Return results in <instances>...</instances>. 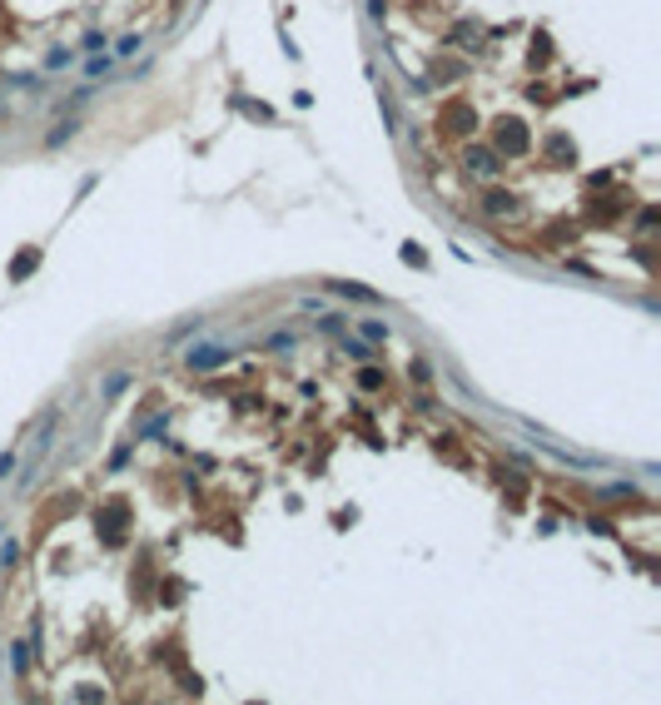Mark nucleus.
<instances>
[{"mask_svg":"<svg viewBox=\"0 0 661 705\" xmlns=\"http://www.w3.org/2000/svg\"><path fill=\"white\" fill-rule=\"evenodd\" d=\"M15 556H20V546H15V541H5V546H0V566H15Z\"/></svg>","mask_w":661,"mask_h":705,"instance_id":"obj_6","label":"nucleus"},{"mask_svg":"<svg viewBox=\"0 0 661 705\" xmlns=\"http://www.w3.org/2000/svg\"><path fill=\"white\" fill-rule=\"evenodd\" d=\"M467 164H472L477 174H492V169H497V164H492V154H482V149H477V154H467Z\"/></svg>","mask_w":661,"mask_h":705,"instance_id":"obj_5","label":"nucleus"},{"mask_svg":"<svg viewBox=\"0 0 661 705\" xmlns=\"http://www.w3.org/2000/svg\"><path fill=\"white\" fill-rule=\"evenodd\" d=\"M333 289H338V294H348V299H363V303H373V299H378L373 289H358V284H333Z\"/></svg>","mask_w":661,"mask_h":705,"instance_id":"obj_4","label":"nucleus"},{"mask_svg":"<svg viewBox=\"0 0 661 705\" xmlns=\"http://www.w3.org/2000/svg\"><path fill=\"white\" fill-rule=\"evenodd\" d=\"M363 333H368V338H388V323H373V318H368V323H363Z\"/></svg>","mask_w":661,"mask_h":705,"instance_id":"obj_7","label":"nucleus"},{"mask_svg":"<svg viewBox=\"0 0 661 705\" xmlns=\"http://www.w3.org/2000/svg\"><path fill=\"white\" fill-rule=\"evenodd\" d=\"M527 149V129L517 119H502L497 124V154H522Z\"/></svg>","mask_w":661,"mask_h":705,"instance_id":"obj_1","label":"nucleus"},{"mask_svg":"<svg viewBox=\"0 0 661 705\" xmlns=\"http://www.w3.org/2000/svg\"><path fill=\"white\" fill-rule=\"evenodd\" d=\"M35 264H40V254H35V249H25V254H15V259H10V279L20 284V279H25V274H30Z\"/></svg>","mask_w":661,"mask_h":705,"instance_id":"obj_3","label":"nucleus"},{"mask_svg":"<svg viewBox=\"0 0 661 705\" xmlns=\"http://www.w3.org/2000/svg\"><path fill=\"white\" fill-rule=\"evenodd\" d=\"M219 363H229L224 348H194V353H189V368H199V373H209V368H219Z\"/></svg>","mask_w":661,"mask_h":705,"instance_id":"obj_2","label":"nucleus"}]
</instances>
